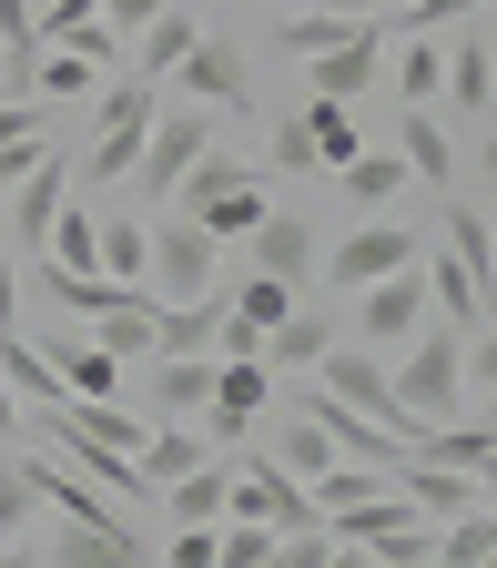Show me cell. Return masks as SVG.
I'll list each match as a JSON object with an SVG mask.
<instances>
[{
  "label": "cell",
  "mask_w": 497,
  "mask_h": 568,
  "mask_svg": "<svg viewBox=\"0 0 497 568\" xmlns=\"http://www.w3.org/2000/svg\"><path fill=\"white\" fill-rule=\"evenodd\" d=\"M21 477L41 487V508H61L71 528H102V538H132V548H142V528H132V518L112 508V487H92L82 467H71V457H31Z\"/></svg>",
  "instance_id": "obj_10"
},
{
  "label": "cell",
  "mask_w": 497,
  "mask_h": 568,
  "mask_svg": "<svg viewBox=\"0 0 497 568\" xmlns=\"http://www.w3.org/2000/svg\"><path fill=\"white\" fill-rule=\"evenodd\" d=\"M264 163H274V173H325V163H315V132H305V112H295V122H274V153H264Z\"/></svg>",
  "instance_id": "obj_38"
},
{
  "label": "cell",
  "mask_w": 497,
  "mask_h": 568,
  "mask_svg": "<svg viewBox=\"0 0 497 568\" xmlns=\"http://www.w3.org/2000/svg\"><path fill=\"white\" fill-rule=\"evenodd\" d=\"M426 315H437V305H426V274H416V264H396V274H376V284H355V345H376V355H396Z\"/></svg>",
  "instance_id": "obj_6"
},
{
  "label": "cell",
  "mask_w": 497,
  "mask_h": 568,
  "mask_svg": "<svg viewBox=\"0 0 497 568\" xmlns=\"http://www.w3.org/2000/svg\"><path fill=\"white\" fill-rule=\"evenodd\" d=\"M153 112H163V82L122 71V82L102 92V112H92V153H82V173H92V183H132V163H142V132H153Z\"/></svg>",
  "instance_id": "obj_3"
},
{
  "label": "cell",
  "mask_w": 497,
  "mask_h": 568,
  "mask_svg": "<svg viewBox=\"0 0 497 568\" xmlns=\"http://www.w3.org/2000/svg\"><path fill=\"white\" fill-rule=\"evenodd\" d=\"M467 376L477 396H497V325H467Z\"/></svg>",
  "instance_id": "obj_40"
},
{
  "label": "cell",
  "mask_w": 497,
  "mask_h": 568,
  "mask_svg": "<svg viewBox=\"0 0 497 568\" xmlns=\"http://www.w3.org/2000/svg\"><path fill=\"white\" fill-rule=\"evenodd\" d=\"M213 153V112L193 102V112H153V132H142V163H132V183L142 193H173L193 163Z\"/></svg>",
  "instance_id": "obj_9"
},
{
  "label": "cell",
  "mask_w": 497,
  "mask_h": 568,
  "mask_svg": "<svg viewBox=\"0 0 497 568\" xmlns=\"http://www.w3.org/2000/svg\"><path fill=\"white\" fill-rule=\"evenodd\" d=\"M142 264H153V224L112 213V224H102V274H112V284H142Z\"/></svg>",
  "instance_id": "obj_31"
},
{
  "label": "cell",
  "mask_w": 497,
  "mask_h": 568,
  "mask_svg": "<svg viewBox=\"0 0 497 568\" xmlns=\"http://www.w3.org/2000/svg\"><path fill=\"white\" fill-rule=\"evenodd\" d=\"M386 477L406 487V508H416V518H437V528H447V518H467V508H487L477 467H437V457H396Z\"/></svg>",
  "instance_id": "obj_15"
},
{
  "label": "cell",
  "mask_w": 497,
  "mask_h": 568,
  "mask_svg": "<svg viewBox=\"0 0 497 568\" xmlns=\"http://www.w3.org/2000/svg\"><path fill=\"white\" fill-rule=\"evenodd\" d=\"M173 82H183L203 112H254V71H244L234 41H193V51L173 61Z\"/></svg>",
  "instance_id": "obj_14"
},
{
  "label": "cell",
  "mask_w": 497,
  "mask_h": 568,
  "mask_svg": "<svg viewBox=\"0 0 497 568\" xmlns=\"http://www.w3.org/2000/svg\"><path fill=\"white\" fill-rule=\"evenodd\" d=\"M224 295H234V315L264 335V325H284V315L305 305V284H284V274H264V264H234V284H224Z\"/></svg>",
  "instance_id": "obj_23"
},
{
  "label": "cell",
  "mask_w": 497,
  "mask_h": 568,
  "mask_svg": "<svg viewBox=\"0 0 497 568\" xmlns=\"http://www.w3.org/2000/svg\"><path fill=\"white\" fill-rule=\"evenodd\" d=\"M142 284H153V305H203V295H224V234H203L193 213H173V224L153 234Z\"/></svg>",
  "instance_id": "obj_4"
},
{
  "label": "cell",
  "mask_w": 497,
  "mask_h": 568,
  "mask_svg": "<svg viewBox=\"0 0 497 568\" xmlns=\"http://www.w3.org/2000/svg\"><path fill=\"white\" fill-rule=\"evenodd\" d=\"M477 406H487V416H497V396H477Z\"/></svg>",
  "instance_id": "obj_47"
},
{
  "label": "cell",
  "mask_w": 497,
  "mask_h": 568,
  "mask_svg": "<svg viewBox=\"0 0 497 568\" xmlns=\"http://www.w3.org/2000/svg\"><path fill=\"white\" fill-rule=\"evenodd\" d=\"M315 254H325V244H315V224H305V213H274V203H264V224L244 234V264H264V274H284V284H305V274H315Z\"/></svg>",
  "instance_id": "obj_17"
},
{
  "label": "cell",
  "mask_w": 497,
  "mask_h": 568,
  "mask_svg": "<svg viewBox=\"0 0 497 568\" xmlns=\"http://www.w3.org/2000/svg\"><path fill=\"white\" fill-rule=\"evenodd\" d=\"M193 41H203V21L183 11V0H163V11L132 31V71H142V82H173V61H183Z\"/></svg>",
  "instance_id": "obj_19"
},
{
  "label": "cell",
  "mask_w": 497,
  "mask_h": 568,
  "mask_svg": "<svg viewBox=\"0 0 497 568\" xmlns=\"http://www.w3.org/2000/svg\"><path fill=\"white\" fill-rule=\"evenodd\" d=\"M477 487H487V497H497V437H487V457H477Z\"/></svg>",
  "instance_id": "obj_44"
},
{
  "label": "cell",
  "mask_w": 497,
  "mask_h": 568,
  "mask_svg": "<svg viewBox=\"0 0 497 568\" xmlns=\"http://www.w3.org/2000/svg\"><path fill=\"white\" fill-rule=\"evenodd\" d=\"M142 366H153V416H203L213 355H142Z\"/></svg>",
  "instance_id": "obj_22"
},
{
  "label": "cell",
  "mask_w": 497,
  "mask_h": 568,
  "mask_svg": "<svg viewBox=\"0 0 497 568\" xmlns=\"http://www.w3.org/2000/svg\"><path fill=\"white\" fill-rule=\"evenodd\" d=\"M61 193H71V153H61V142H51V153L11 183V234L41 254V234H51V213H61Z\"/></svg>",
  "instance_id": "obj_18"
},
{
  "label": "cell",
  "mask_w": 497,
  "mask_h": 568,
  "mask_svg": "<svg viewBox=\"0 0 497 568\" xmlns=\"http://www.w3.org/2000/svg\"><path fill=\"white\" fill-rule=\"evenodd\" d=\"M284 558V528H264V518H234L224 508V558H213V568H274Z\"/></svg>",
  "instance_id": "obj_32"
},
{
  "label": "cell",
  "mask_w": 497,
  "mask_h": 568,
  "mask_svg": "<svg viewBox=\"0 0 497 568\" xmlns=\"http://www.w3.org/2000/svg\"><path fill=\"white\" fill-rule=\"evenodd\" d=\"M386 376H396V416H406V437L416 426H437V416H457V396H467V325H416L396 355H386Z\"/></svg>",
  "instance_id": "obj_1"
},
{
  "label": "cell",
  "mask_w": 497,
  "mask_h": 568,
  "mask_svg": "<svg viewBox=\"0 0 497 568\" xmlns=\"http://www.w3.org/2000/svg\"><path fill=\"white\" fill-rule=\"evenodd\" d=\"M437 92H447V51H426V41L396 51V102H437Z\"/></svg>",
  "instance_id": "obj_34"
},
{
  "label": "cell",
  "mask_w": 497,
  "mask_h": 568,
  "mask_svg": "<svg viewBox=\"0 0 497 568\" xmlns=\"http://www.w3.org/2000/svg\"><path fill=\"white\" fill-rule=\"evenodd\" d=\"M477 183H487V193H497V132H487V142H477Z\"/></svg>",
  "instance_id": "obj_43"
},
{
  "label": "cell",
  "mask_w": 497,
  "mask_h": 568,
  "mask_svg": "<svg viewBox=\"0 0 497 568\" xmlns=\"http://www.w3.org/2000/svg\"><path fill=\"white\" fill-rule=\"evenodd\" d=\"M305 376H315L325 396H345V406H366V416H386L396 437H406V416H396V376H386V355H376V345H355V335H335V345L315 355Z\"/></svg>",
  "instance_id": "obj_8"
},
{
  "label": "cell",
  "mask_w": 497,
  "mask_h": 568,
  "mask_svg": "<svg viewBox=\"0 0 497 568\" xmlns=\"http://www.w3.org/2000/svg\"><path fill=\"white\" fill-rule=\"evenodd\" d=\"M305 71H315V102H376V92H386V21L366 11L335 51H315Z\"/></svg>",
  "instance_id": "obj_7"
},
{
  "label": "cell",
  "mask_w": 497,
  "mask_h": 568,
  "mask_svg": "<svg viewBox=\"0 0 497 568\" xmlns=\"http://www.w3.org/2000/svg\"><path fill=\"white\" fill-rule=\"evenodd\" d=\"M31 132H51V102L11 92V102H0V142H31Z\"/></svg>",
  "instance_id": "obj_39"
},
{
  "label": "cell",
  "mask_w": 497,
  "mask_h": 568,
  "mask_svg": "<svg viewBox=\"0 0 497 568\" xmlns=\"http://www.w3.org/2000/svg\"><path fill=\"white\" fill-rule=\"evenodd\" d=\"M193 457H213V437H193V426H153V437H142V487H163V477H183Z\"/></svg>",
  "instance_id": "obj_29"
},
{
  "label": "cell",
  "mask_w": 497,
  "mask_h": 568,
  "mask_svg": "<svg viewBox=\"0 0 497 568\" xmlns=\"http://www.w3.org/2000/svg\"><path fill=\"white\" fill-rule=\"evenodd\" d=\"M41 558H51V568H132L142 548H132V538H102V528H71V518H61V538H51Z\"/></svg>",
  "instance_id": "obj_28"
},
{
  "label": "cell",
  "mask_w": 497,
  "mask_h": 568,
  "mask_svg": "<svg viewBox=\"0 0 497 568\" xmlns=\"http://www.w3.org/2000/svg\"><path fill=\"white\" fill-rule=\"evenodd\" d=\"M487 254H497V224H487Z\"/></svg>",
  "instance_id": "obj_46"
},
{
  "label": "cell",
  "mask_w": 497,
  "mask_h": 568,
  "mask_svg": "<svg viewBox=\"0 0 497 568\" xmlns=\"http://www.w3.org/2000/svg\"><path fill=\"white\" fill-rule=\"evenodd\" d=\"M274 457H284V467H295V477L315 487V477L335 467V437H325V426H315V416H295V426H284V437H274Z\"/></svg>",
  "instance_id": "obj_33"
},
{
  "label": "cell",
  "mask_w": 497,
  "mask_h": 568,
  "mask_svg": "<svg viewBox=\"0 0 497 568\" xmlns=\"http://www.w3.org/2000/svg\"><path fill=\"white\" fill-rule=\"evenodd\" d=\"M437 558H447V568H497V518H487V508L447 518V528H437Z\"/></svg>",
  "instance_id": "obj_30"
},
{
  "label": "cell",
  "mask_w": 497,
  "mask_h": 568,
  "mask_svg": "<svg viewBox=\"0 0 497 568\" xmlns=\"http://www.w3.org/2000/svg\"><path fill=\"white\" fill-rule=\"evenodd\" d=\"M396 153H406V173H416V183H457V142H447V122L426 112V102H406Z\"/></svg>",
  "instance_id": "obj_21"
},
{
  "label": "cell",
  "mask_w": 497,
  "mask_h": 568,
  "mask_svg": "<svg viewBox=\"0 0 497 568\" xmlns=\"http://www.w3.org/2000/svg\"><path fill=\"white\" fill-rule=\"evenodd\" d=\"M264 406H274V366H264V355H224V366H213V396H203L213 447H244V426Z\"/></svg>",
  "instance_id": "obj_11"
},
{
  "label": "cell",
  "mask_w": 497,
  "mask_h": 568,
  "mask_svg": "<svg viewBox=\"0 0 497 568\" xmlns=\"http://www.w3.org/2000/svg\"><path fill=\"white\" fill-rule=\"evenodd\" d=\"M0 325H21V274H11V254H0Z\"/></svg>",
  "instance_id": "obj_41"
},
{
  "label": "cell",
  "mask_w": 497,
  "mask_h": 568,
  "mask_svg": "<svg viewBox=\"0 0 497 568\" xmlns=\"http://www.w3.org/2000/svg\"><path fill=\"white\" fill-rule=\"evenodd\" d=\"M31 518H41V487H31L21 467H0V548H11V538H21Z\"/></svg>",
  "instance_id": "obj_36"
},
{
  "label": "cell",
  "mask_w": 497,
  "mask_h": 568,
  "mask_svg": "<svg viewBox=\"0 0 497 568\" xmlns=\"http://www.w3.org/2000/svg\"><path fill=\"white\" fill-rule=\"evenodd\" d=\"M163 558H173V568H213V558H224V528L193 518V528H173V538H163Z\"/></svg>",
  "instance_id": "obj_37"
},
{
  "label": "cell",
  "mask_w": 497,
  "mask_h": 568,
  "mask_svg": "<svg viewBox=\"0 0 497 568\" xmlns=\"http://www.w3.org/2000/svg\"><path fill=\"white\" fill-rule=\"evenodd\" d=\"M11 426H31V406L11 396V376H0V437H11Z\"/></svg>",
  "instance_id": "obj_42"
},
{
  "label": "cell",
  "mask_w": 497,
  "mask_h": 568,
  "mask_svg": "<svg viewBox=\"0 0 497 568\" xmlns=\"http://www.w3.org/2000/svg\"><path fill=\"white\" fill-rule=\"evenodd\" d=\"M173 193H183L193 224H203V234H224V244H244V234L264 224V173H244V163H224V153H203Z\"/></svg>",
  "instance_id": "obj_5"
},
{
  "label": "cell",
  "mask_w": 497,
  "mask_h": 568,
  "mask_svg": "<svg viewBox=\"0 0 497 568\" xmlns=\"http://www.w3.org/2000/svg\"><path fill=\"white\" fill-rule=\"evenodd\" d=\"M487 92H497V61H487V41H477V31H457V41H447V102H457V112H477Z\"/></svg>",
  "instance_id": "obj_27"
},
{
  "label": "cell",
  "mask_w": 497,
  "mask_h": 568,
  "mask_svg": "<svg viewBox=\"0 0 497 568\" xmlns=\"http://www.w3.org/2000/svg\"><path fill=\"white\" fill-rule=\"evenodd\" d=\"M416 254H426V244H416L406 224H386V213H366V224H355V234H345V244L325 254V274H335L345 295H355V284H376V274H396V264H416Z\"/></svg>",
  "instance_id": "obj_13"
},
{
  "label": "cell",
  "mask_w": 497,
  "mask_h": 568,
  "mask_svg": "<svg viewBox=\"0 0 497 568\" xmlns=\"http://www.w3.org/2000/svg\"><path fill=\"white\" fill-rule=\"evenodd\" d=\"M305 132H315V163L345 173L355 153H366V132H355V102H305Z\"/></svg>",
  "instance_id": "obj_26"
},
{
  "label": "cell",
  "mask_w": 497,
  "mask_h": 568,
  "mask_svg": "<svg viewBox=\"0 0 497 568\" xmlns=\"http://www.w3.org/2000/svg\"><path fill=\"white\" fill-rule=\"evenodd\" d=\"M396 183H416V173H406V153H396V142H366V153H355V163H345V193H355V203H366V213H386V203H396Z\"/></svg>",
  "instance_id": "obj_25"
},
{
  "label": "cell",
  "mask_w": 497,
  "mask_h": 568,
  "mask_svg": "<svg viewBox=\"0 0 497 568\" xmlns=\"http://www.w3.org/2000/svg\"><path fill=\"white\" fill-rule=\"evenodd\" d=\"M355 21L345 11H295V21H284V51H295V61H315V51H335Z\"/></svg>",
  "instance_id": "obj_35"
},
{
  "label": "cell",
  "mask_w": 497,
  "mask_h": 568,
  "mask_svg": "<svg viewBox=\"0 0 497 568\" xmlns=\"http://www.w3.org/2000/svg\"><path fill=\"white\" fill-rule=\"evenodd\" d=\"M325 11H345V21H366V11H376V0H325Z\"/></svg>",
  "instance_id": "obj_45"
},
{
  "label": "cell",
  "mask_w": 497,
  "mask_h": 568,
  "mask_svg": "<svg viewBox=\"0 0 497 568\" xmlns=\"http://www.w3.org/2000/svg\"><path fill=\"white\" fill-rule=\"evenodd\" d=\"M325 528H335V548H355V558H396V568H426V558H437V528L406 508L396 477H386L376 497H355V508H335Z\"/></svg>",
  "instance_id": "obj_2"
},
{
  "label": "cell",
  "mask_w": 497,
  "mask_h": 568,
  "mask_svg": "<svg viewBox=\"0 0 497 568\" xmlns=\"http://www.w3.org/2000/svg\"><path fill=\"white\" fill-rule=\"evenodd\" d=\"M325 345H335V335L315 325V305H295L284 325H264V366H274V376H305V366H315Z\"/></svg>",
  "instance_id": "obj_24"
},
{
  "label": "cell",
  "mask_w": 497,
  "mask_h": 568,
  "mask_svg": "<svg viewBox=\"0 0 497 568\" xmlns=\"http://www.w3.org/2000/svg\"><path fill=\"white\" fill-rule=\"evenodd\" d=\"M426 274V305H437L447 325H487L497 315V264L487 254H437V264H416Z\"/></svg>",
  "instance_id": "obj_12"
},
{
  "label": "cell",
  "mask_w": 497,
  "mask_h": 568,
  "mask_svg": "<svg viewBox=\"0 0 497 568\" xmlns=\"http://www.w3.org/2000/svg\"><path fill=\"white\" fill-rule=\"evenodd\" d=\"M234 508V447L193 457L183 477H163V528H193V518H224Z\"/></svg>",
  "instance_id": "obj_16"
},
{
  "label": "cell",
  "mask_w": 497,
  "mask_h": 568,
  "mask_svg": "<svg viewBox=\"0 0 497 568\" xmlns=\"http://www.w3.org/2000/svg\"><path fill=\"white\" fill-rule=\"evenodd\" d=\"M0 376H11V396L41 416V406H61V366L41 355V335H21V325H0Z\"/></svg>",
  "instance_id": "obj_20"
}]
</instances>
